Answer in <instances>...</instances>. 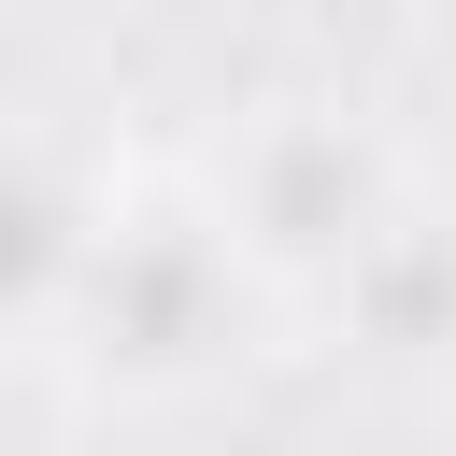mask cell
<instances>
[{
	"mask_svg": "<svg viewBox=\"0 0 456 456\" xmlns=\"http://www.w3.org/2000/svg\"><path fill=\"white\" fill-rule=\"evenodd\" d=\"M100 185L86 157H43V142H0V342H57V299H71V256L100 228Z\"/></svg>",
	"mask_w": 456,
	"mask_h": 456,
	"instance_id": "obj_2",
	"label": "cell"
},
{
	"mask_svg": "<svg viewBox=\"0 0 456 456\" xmlns=\"http://www.w3.org/2000/svg\"><path fill=\"white\" fill-rule=\"evenodd\" d=\"M271 314L256 256L228 242L214 185H100V228L71 256V299H57V356L100 385V399H200L242 328Z\"/></svg>",
	"mask_w": 456,
	"mask_h": 456,
	"instance_id": "obj_1",
	"label": "cell"
}]
</instances>
